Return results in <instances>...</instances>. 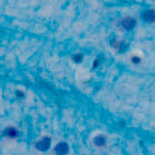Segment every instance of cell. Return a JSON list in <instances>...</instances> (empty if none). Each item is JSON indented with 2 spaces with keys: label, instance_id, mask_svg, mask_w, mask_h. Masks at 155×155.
Masks as SVG:
<instances>
[{
  "label": "cell",
  "instance_id": "cell-1",
  "mask_svg": "<svg viewBox=\"0 0 155 155\" xmlns=\"http://www.w3.org/2000/svg\"><path fill=\"white\" fill-rule=\"evenodd\" d=\"M51 146V139L45 137L36 144V149L40 151H46Z\"/></svg>",
  "mask_w": 155,
  "mask_h": 155
},
{
  "label": "cell",
  "instance_id": "cell-2",
  "mask_svg": "<svg viewBox=\"0 0 155 155\" xmlns=\"http://www.w3.org/2000/svg\"><path fill=\"white\" fill-rule=\"evenodd\" d=\"M54 151L57 155H66L69 152V147L65 142H60L55 146Z\"/></svg>",
  "mask_w": 155,
  "mask_h": 155
},
{
  "label": "cell",
  "instance_id": "cell-3",
  "mask_svg": "<svg viewBox=\"0 0 155 155\" xmlns=\"http://www.w3.org/2000/svg\"><path fill=\"white\" fill-rule=\"evenodd\" d=\"M142 18L145 21L148 23L155 22V10L154 9H148L145 11L142 15Z\"/></svg>",
  "mask_w": 155,
  "mask_h": 155
},
{
  "label": "cell",
  "instance_id": "cell-4",
  "mask_svg": "<svg viewBox=\"0 0 155 155\" xmlns=\"http://www.w3.org/2000/svg\"><path fill=\"white\" fill-rule=\"evenodd\" d=\"M135 25H136V21L133 18H130L129 17V18L124 19V21H122V27L125 30H132L135 27Z\"/></svg>",
  "mask_w": 155,
  "mask_h": 155
},
{
  "label": "cell",
  "instance_id": "cell-5",
  "mask_svg": "<svg viewBox=\"0 0 155 155\" xmlns=\"http://www.w3.org/2000/svg\"><path fill=\"white\" fill-rule=\"evenodd\" d=\"M5 135L9 138H15L18 136V131L14 127H8L5 130Z\"/></svg>",
  "mask_w": 155,
  "mask_h": 155
},
{
  "label": "cell",
  "instance_id": "cell-6",
  "mask_svg": "<svg viewBox=\"0 0 155 155\" xmlns=\"http://www.w3.org/2000/svg\"><path fill=\"white\" fill-rule=\"evenodd\" d=\"M106 142V139L104 138V136H98L94 139V143L95 145H96L97 146H103L104 145Z\"/></svg>",
  "mask_w": 155,
  "mask_h": 155
},
{
  "label": "cell",
  "instance_id": "cell-7",
  "mask_svg": "<svg viewBox=\"0 0 155 155\" xmlns=\"http://www.w3.org/2000/svg\"><path fill=\"white\" fill-rule=\"evenodd\" d=\"M82 58H83V56L80 54H77L74 56V60L76 62H80L81 61Z\"/></svg>",
  "mask_w": 155,
  "mask_h": 155
},
{
  "label": "cell",
  "instance_id": "cell-8",
  "mask_svg": "<svg viewBox=\"0 0 155 155\" xmlns=\"http://www.w3.org/2000/svg\"><path fill=\"white\" fill-rule=\"evenodd\" d=\"M132 61H133V63L138 64L139 61H140V58H138V57H133V59H132Z\"/></svg>",
  "mask_w": 155,
  "mask_h": 155
},
{
  "label": "cell",
  "instance_id": "cell-9",
  "mask_svg": "<svg viewBox=\"0 0 155 155\" xmlns=\"http://www.w3.org/2000/svg\"><path fill=\"white\" fill-rule=\"evenodd\" d=\"M17 95H18L19 97L24 96V93H23V92H20V91H18V92H17Z\"/></svg>",
  "mask_w": 155,
  "mask_h": 155
},
{
  "label": "cell",
  "instance_id": "cell-10",
  "mask_svg": "<svg viewBox=\"0 0 155 155\" xmlns=\"http://www.w3.org/2000/svg\"><path fill=\"white\" fill-rule=\"evenodd\" d=\"M98 63H99V61H98V60H95V62H94V68H95V67H97L98 66Z\"/></svg>",
  "mask_w": 155,
  "mask_h": 155
}]
</instances>
